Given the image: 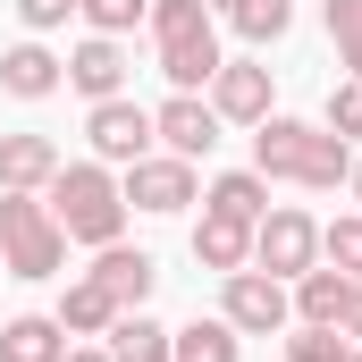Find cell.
<instances>
[{"label": "cell", "mask_w": 362, "mask_h": 362, "mask_svg": "<svg viewBox=\"0 0 362 362\" xmlns=\"http://www.w3.org/2000/svg\"><path fill=\"white\" fill-rule=\"evenodd\" d=\"M253 169L278 185H312V194H329V185L354 177V144L346 135H329V127H312V118H262L253 127Z\"/></svg>", "instance_id": "6da1fadb"}, {"label": "cell", "mask_w": 362, "mask_h": 362, "mask_svg": "<svg viewBox=\"0 0 362 362\" xmlns=\"http://www.w3.org/2000/svg\"><path fill=\"white\" fill-rule=\"evenodd\" d=\"M51 194V219L68 228V245H118V228H127V194L110 177V160H59V177L42 185Z\"/></svg>", "instance_id": "7a4b0ae2"}, {"label": "cell", "mask_w": 362, "mask_h": 362, "mask_svg": "<svg viewBox=\"0 0 362 362\" xmlns=\"http://www.w3.org/2000/svg\"><path fill=\"white\" fill-rule=\"evenodd\" d=\"M152 51H160V76L177 93H202L219 76V17L202 0H152Z\"/></svg>", "instance_id": "3957f363"}, {"label": "cell", "mask_w": 362, "mask_h": 362, "mask_svg": "<svg viewBox=\"0 0 362 362\" xmlns=\"http://www.w3.org/2000/svg\"><path fill=\"white\" fill-rule=\"evenodd\" d=\"M59 262H68V228L51 219V202L0 185V270L8 278H59Z\"/></svg>", "instance_id": "277c9868"}, {"label": "cell", "mask_w": 362, "mask_h": 362, "mask_svg": "<svg viewBox=\"0 0 362 362\" xmlns=\"http://www.w3.org/2000/svg\"><path fill=\"white\" fill-rule=\"evenodd\" d=\"M219 320L236 329V337H278L286 320H295V295H286V278L270 270H228V286H219Z\"/></svg>", "instance_id": "5b68a950"}, {"label": "cell", "mask_w": 362, "mask_h": 362, "mask_svg": "<svg viewBox=\"0 0 362 362\" xmlns=\"http://www.w3.org/2000/svg\"><path fill=\"white\" fill-rule=\"evenodd\" d=\"M320 262V219L312 211H295V202H270L262 211V228H253V270H270V278H295Z\"/></svg>", "instance_id": "8992f818"}, {"label": "cell", "mask_w": 362, "mask_h": 362, "mask_svg": "<svg viewBox=\"0 0 362 362\" xmlns=\"http://www.w3.org/2000/svg\"><path fill=\"white\" fill-rule=\"evenodd\" d=\"M118 194H127V211L169 219V211H185V202H194V160H177V152H144V160L118 177Z\"/></svg>", "instance_id": "52a82bcc"}, {"label": "cell", "mask_w": 362, "mask_h": 362, "mask_svg": "<svg viewBox=\"0 0 362 362\" xmlns=\"http://www.w3.org/2000/svg\"><path fill=\"white\" fill-rule=\"evenodd\" d=\"M85 135H93V152L110 160V169H135L144 152H152V110L144 101H93V118H85Z\"/></svg>", "instance_id": "ba28073f"}, {"label": "cell", "mask_w": 362, "mask_h": 362, "mask_svg": "<svg viewBox=\"0 0 362 362\" xmlns=\"http://www.w3.org/2000/svg\"><path fill=\"white\" fill-rule=\"evenodd\" d=\"M202 101L219 110V127H262L270 118V68L262 59H219V76L202 85Z\"/></svg>", "instance_id": "9c48e42d"}, {"label": "cell", "mask_w": 362, "mask_h": 362, "mask_svg": "<svg viewBox=\"0 0 362 362\" xmlns=\"http://www.w3.org/2000/svg\"><path fill=\"white\" fill-rule=\"evenodd\" d=\"M152 144H169L177 160H202V152L219 144V110H211L202 93H169V101L152 110Z\"/></svg>", "instance_id": "30bf717a"}, {"label": "cell", "mask_w": 362, "mask_h": 362, "mask_svg": "<svg viewBox=\"0 0 362 362\" xmlns=\"http://www.w3.org/2000/svg\"><path fill=\"white\" fill-rule=\"evenodd\" d=\"M68 85L85 93V101H118V93H127V51H118V34H85V42L68 51Z\"/></svg>", "instance_id": "8fae6325"}, {"label": "cell", "mask_w": 362, "mask_h": 362, "mask_svg": "<svg viewBox=\"0 0 362 362\" xmlns=\"http://www.w3.org/2000/svg\"><path fill=\"white\" fill-rule=\"evenodd\" d=\"M93 286H101V295H110V303H118V312H144V295H152V253H127V245H101V262H93Z\"/></svg>", "instance_id": "7c38bea8"}, {"label": "cell", "mask_w": 362, "mask_h": 362, "mask_svg": "<svg viewBox=\"0 0 362 362\" xmlns=\"http://www.w3.org/2000/svg\"><path fill=\"white\" fill-rule=\"evenodd\" d=\"M59 177V144L51 135H0V185L8 194H42Z\"/></svg>", "instance_id": "4fadbf2b"}, {"label": "cell", "mask_w": 362, "mask_h": 362, "mask_svg": "<svg viewBox=\"0 0 362 362\" xmlns=\"http://www.w3.org/2000/svg\"><path fill=\"white\" fill-rule=\"evenodd\" d=\"M59 85H68V59H51L42 42H17V51H0V93H17V101H51Z\"/></svg>", "instance_id": "5bb4252c"}, {"label": "cell", "mask_w": 362, "mask_h": 362, "mask_svg": "<svg viewBox=\"0 0 362 362\" xmlns=\"http://www.w3.org/2000/svg\"><path fill=\"white\" fill-rule=\"evenodd\" d=\"M194 262H202V270H245V262H253V228H245V219H219V211H202V219H194Z\"/></svg>", "instance_id": "9a60e30c"}, {"label": "cell", "mask_w": 362, "mask_h": 362, "mask_svg": "<svg viewBox=\"0 0 362 362\" xmlns=\"http://www.w3.org/2000/svg\"><path fill=\"white\" fill-rule=\"evenodd\" d=\"M286 295H295V320H320V329H337V320H346V295H354V278H346V270H329V262H312V270L295 278Z\"/></svg>", "instance_id": "2e32d148"}, {"label": "cell", "mask_w": 362, "mask_h": 362, "mask_svg": "<svg viewBox=\"0 0 362 362\" xmlns=\"http://www.w3.org/2000/svg\"><path fill=\"white\" fill-rule=\"evenodd\" d=\"M0 362H68V329L51 312H17L0 329Z\"/></svg>", "instance_id": "e0dca14e"}, {"label": "cell", "mask_w": 362, "mask_h": 362, "mask_svg": "<svg viewBox=\"0 0 362 362\" xmlns=\"http://www.w3.org/2000/svg\"><path fill=\"white\" fill-rule=\"evenodd\" d=\"M219 219H245V228H262V211H270V177L262 169H228V177H211V194H202Z\"/></svg>", "instance_id": "ac0fdd59"}, {"label": "cell", "mask_w": 362, "mask_h": 362, "mask_svg": "<svg viewBox=\"0 0 362 362\" xmlns=\"http://www.w3.org/2000/svg\"><path fill=\"white\" fill-rule=\"evenodd\" d=\"M101 346H110V362H169V329L152 312H118Z\"/></svg>", "instance_id": "d6986e66"}, {"label": "cell", "mask_w": 362, "mask_h": 362, "mask_svg": "<svg viewBox=\"0 0 362 362\" xmlns=\"http://www.w3.org/2000/svg\"><path fill=\"white\" fill-rule=\"evenodd\" d=\"M51 320H59L68 337H110V320H118V303H110V295H101L93 278H76V286L59 295V312H51Z\"/></svg>", "instance_id": "ffe728a7"}, {"label": "cell", "mask_w": 362, "mask_h": 362, "mask_svg": "<svg viewBox=\"0 0 362 362\" xmlns=\"http://www.w3.org/2000/svg\"><path fill=\"white\" fill-rule=\"evenodd\" d=\"M169 362H236V329L228 320H185V329H169Z\"/></svg>", "instance_id": "44dd1931"}, {"label": "cell", "mask_w": 362, "mask_h": 362, "mask_svg": "<svg viewBox=\"0 0 362 362\" xmlns=\"http://www.w3.org/2000/svg\"><path fill=\"white\" fill-rule=\"evenodd\" d=\"M228 25H236L245 42H278V34L295 25V0H236V8H228Z\"/></svg>", "instance_id": "7402d4cb"}, {"label": "cell", "mask_w": 362, "mask_h": 362, "mask_svg": "<svg viewBox=\"0 0 362 362\" xmlns=\"http://www.w3.org/2000/svg\"><path fill=\"white\" fill-rule=\"evenodd\" d=\"M320 262H329V270H346V278H362V211L320 228Z\"/></svg>", "instance_id": "603a6c76"}, {"label": "cell", "mask_w": 362, "mask_h": 362, "mask_svg": "<svg viewBox=\"0 0 362 362\" xmlns=\"http://www.w3.org/2000/svg\"><path fill=\"white\" fill-rule=\"evenodd\" d=\"M320 17H329V42H337V59L362 76V0H329Z\"/></svg>", "instance_id": "cb8c5ba5"}, {"label": "cell", "mask_w": 362, "mask_h": 362, "mask_svg": "<svg viewBox=\"0 0 362 362\" xmlns=\"http://www.w3.org/2000/svg\"><path fill=\"white\" fill-rule=\"evenodd\" d=\"M346 346H354L346 329H320V320H303V329L286 337V362H337Z\"/></svg>", "instance_id": "d4e9b609"}, {"label": "cell", "mask_w": 362, "mask_h": 362, "mask_svg": "<svg viewBox=\"0 0 362 362\" xmlns=\"http://www.w3.org/2000/svg\"><path fill=\"white\" fill-rule=\"evenodd\" d=\"M76 17H85L93 34H127L135 17H152V0H76Z\"/></svg>", "instance_id": "484cf974"}, {"label": "cell", "mask_w": 362, "mask_h": 362, "mask_svg": "<svg viewBox=\"0 0 362 362\" xmlns=\"http://www.w3.org/2000/svg\"><path fill=\"white\" fill-rule=\"evenodd\" d=\"M320 127H329V135H346V144L362 135V76H346V85L329 93V118H320Z\"/></svg>", "instance_id": "4316f807"}, {"label": "cell", "mask_w": 362, "mask_h": 362, "mask_svg": "<svg viewBox=\"0 0 362 362\" xmlns=\"http://www.w3.org/2000/svg\"><path fill=\"white\" fill-rule=\"evenodd\" d=\"M17 17H25L34 34H51V25H68V17H76V0H17Z\"/></svg>", "instance_id": "83f0119b"}, {"label": "cell", "mask_w": 362, "mask_h": 362, "mask_svg": "<svg viewBox=\"0 0 362 362\" xmlns=\"http://www.w3.org/2000/svg\"><path fill=\"white\" fill-rule=\"evenodd\" d=\"M346 337H362V278H354V295H346V320H337Z\"/></svg>", "instance_id": "f1b7e54d"}, {"label": "cell", "mask_w": 362, "mask_h": 362, "mask_svg": "<svg viewBox=\"0 0 362 362\" xmlns=\"http://www.w3.org/2000/svg\"><path fill=\"white\" fill-rule=\"evenodd\" d=\"M68 362H110V346H68Z\"/></svg>", "instance_id": "f546056e"}, {"label": "cell", "mask_w": 362, "mask_h": 362, "mask_svg": "<svg viewBox=\"0 0 362 362\" xmlns=\"http://www.w3.org/2000/svg\"><path fill=\"white\" fill-rule=\"evenodd\" d=\"M202 8H211V17H228V8H236V0H202Z\"/></svg>", "instance_id": "4dcf8cb0"}, {"label": "cell", "mask_w": 362, "mask_h": 362, "mask_svg": "<svg viewBox=\"0 0 362 362\" xmlns=\"http://www.w3.org/2000/svg\"><path fill=\"white\" fill-rule=\"evenodd\" d=\"M346 185H354V194H362V160H354V177H346Z\"/></svg>", "instance_id": "1f68e13d"}, {"label": "cell", "mask_w": 362, "mask_h": 362, "mask_svg": "<svg viewBox=\"0 0 362 362\" xmlns=\"http://www.w3.org/2000/svg\"><path fill=\"white\" fill-rule=\"evenodd\" d=\"M337 362H362V354H354V346H346V354H337Z\"/></svg>", "instance_id": "d6a6232c"}]
</instances>
